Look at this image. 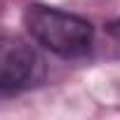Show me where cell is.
Instances as JSON below:
<instances>
[{
    "mask_svg": "<svg viewBox=\"0 0 120 120\" xmlns=\"http://www.w3.org/2000/svg\"><path fill=\"white\" fill-rule=\"evenodd\" d=\"M24 24L35 42L64 59L85 56L94 40V28L87 19L45 5L28 7Z\"/></svg>",
    "mask_w": 120,
    "mask_h": 120,
    "instance_id": "cell-1",
    "label": "cell"
},
{
    "mask_svg": "<svg viewBox=\"0 0 120 120\" xmlns=\"http://www.w3.org/2000/svg\"><path fill=\"white\" fill-rule=\"evenodd\" d=\"M45 78L42 56L24 40L0 35V94H14L40 85Z\"/></svg>",
    "mask_w": 120,
    "mask_h": 120,
    "instance_id": "cell-2",
    "label": "cell"
},
{
    "mask_svg": "<svg viewBox=\"0 0 120 120\" xmlns=\"http://www.w3.org/2000/svg\"><path fill=\"white\" fill-rule=\"evenodd\" d=\"M111 35H113V38H115V40L120 42V19L111 24Z\"/></svg>",
    "mask_w": 120,
    "mask_h": 120,
    "instance_id": "cell-3",
    "label": "cell"
}]
</instances>
